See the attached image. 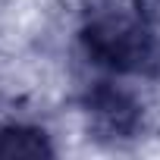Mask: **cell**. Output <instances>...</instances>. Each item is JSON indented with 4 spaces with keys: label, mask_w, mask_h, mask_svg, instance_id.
I'll use <instances>...</instances> for the list:
<instances>
[{
    "label": "cell",
    "mask_w": 160,
    "mask_h": 160,
    "mask_svg": "<svg viewBox=\"0 0 160 160\" xmlns=\"http://www.w3.org/2000/svg\"><path fill=\"white\" fill-rule=\"evenodd\" d=\"M82 44L91 63L110 72H144L157 63V38L135 0H91Z\"/></svg>",
    "instance_id": "cell-1"
},
{
    "label": "cell",
    "mask_w": 160,
    "mask_h": 160,
    "mask_svg": "<svg viewBox=\"0 0 160 160\" xmlns=\"http://www.w3.org/2000/svg\"><path fill=\"white\" fill-rule=\"evenodd\" d=\"M85 116H88V129L101 141H129L141 132V122H144L141 104L129 91L107 85V82L88 91Z\"/></svg>",
    "instance_id": "cell-2"
},
{
    "label": "cell",
    "mask_w": 160,
    "mask_h": 160,
    "mask_svg": "<svg viewBox=\"0 0 160 160\" xmlns=\"http://www.w3.org/2000/svg\"><path fill=\"white\" fill-rule=\"evenodd\" d=\"M0 157H53V144L32 122H0Z\"/></svg>",
    "instance_id": "cell-3"
},
{
    "label": "cell",
    "mask_w": 160,
    "mask_h": 160,
    "mask_svg": "<svg viewBox=\"0 0 160 160\" xmlns=\"http://www.w3.org/2000/svg\"><path fill=\"white\" fill-rule=\"evenodd\" d=\"M135 3H138L144 13H157V10H160V0H135Z\"/></svg>",
    "instance_id": "cell-4"
}]
</instances>
